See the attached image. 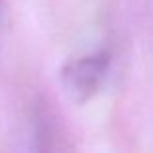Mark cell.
I'll return each instance as SVG.
<instances>
[{
  "mask_svg": "<svg viewBox=\"0 0 153 153\" xmlns=\"http://www.w3.org/2000/svg\"><path fill=\"white\" fill-rule=\"evenodd\" d=\"M111 70V54L107 51L91 52L70 60L60 72L62 89L74 103H85L103 89Z\"/></svg>",
  "mask_w": 153,
  "mask_h": 153,
  "instance_id": "1",
  "label": "cell"
},
{
  "mask_svg": "<svg viewBox=\"0 0 153 153\" xmlns=\"http://www.w3.org/2000/svg\"><path fill=\"white\" fill-rule=\"evenodd\" d=\"M51 124L47 122V114L41 108H35L27 118L22 130V138L16 153H51Z\"/></svg>",
  "mask_w": 153,
  "mask_h": 153,
  "instance_id": "2",
  "label": "cell"
}]
</instances>
